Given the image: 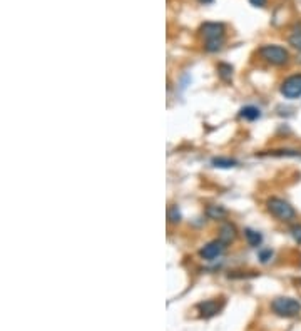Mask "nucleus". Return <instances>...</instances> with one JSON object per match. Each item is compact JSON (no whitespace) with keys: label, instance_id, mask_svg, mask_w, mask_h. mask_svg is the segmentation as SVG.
I'll return each mask as SVG.
<instances>
[{"label":"nucleus","instance_id":"1","mask_svg":"<svg viewBox=\"0 0 301 331\" xmlns=\"http://www.w3.org/2000/svg\"><path fill=\"white\" fill-rule=\"evenodd\" d=\"M204 35V47L208 52H218L224 42V25L216 22H208L201 27Z\"/></svg>","mask_w":301,"mask_h":331},{"label":"nucleus","instance_id":"2","mask_svg":"<svg viewBox=\"0 0 301 331\" xmlns=\"http://www.w3.org/2000/svg\"><path fill=\"white\" fill-rule=\"evenodd\" d=\"M268 211H270V213L273 214L276 219L285 221V223L293 221L296 218V211L293 209V206H291L290 203H286L285 199H280V198L268 199Z\"/></svg>","mask_w":301,"mask_h":331},{"label":"nucleus","instance_id":"3","mask_svg":"<svg viewBox=\"0 0 301 331\" xmlns=\"http://www.w3.org/2000/svg\"><path fill=\"white\" fill-rule=\"evenodd\" d=\"M271 310L283 318H293L301 313V303L295 298H276L271 303Z\"/></svg>","mask_w":301,"mask_h":331},{"label":"nucleus","instance_id":"4","mask_svg":"<svg viewBox=\"0 0 301 331\" xmlns=\"http://www.w3.org/2000/svg\"><path fill=\"white\" fill-rule=\"evenodd\" d=\"M260 57L271 65H283L290 60L288 50L280 45H263L260 49Z\"/></svg>","mask_w":301,"mask_h":331},{"label":"nucleus","instance_id":"5","mask_svg":"<svg viewBox=\"0 0 301 331\" xmlns=\"http://www.w3.org/2000/svg\"><path fill=\"white\" fill-rule=\"evenodd\" d=\"M281 94L286 99H298L301 97V74L291 75L281 84Z\"/></svg>","mask_w":301,"mask_h":331},{"label":"nucleus","instance_id":"6","mask_svg":"<svg viewBox=\"0 0 301 331\" xmlns=\"http://www.w3.org/2000/svg\"><path fill=\"white\" fill-rule=\"evenodd\" d=\"M224 248H226V243H223L221 239H219V241H211L201 249V256L208 261H214L216 258H219L223 254Z\"/></svg>","mask_w":301,"mask_h":331},{"label":"nucleus","instance_id":"7","mask_svg":"<svg viewBox=\"0 0 301 331\" xmlns=\"http://www.w3.org/2000/svg\"><path fill=\"white\" fill-rule=\"evenodd\" d=\"M221 303H218L216 300H209V301H204V303L199 305V311L203 313V316H214L216 313H219V310H221Z\"/></svg>","mask_w":301,"mask_h":331},{"label":"nucleus","instance_id":"8","mask_svg":"<svg viewBox=\"0 0 301 331\" xmlns=\"http://www.w3.org/2000/svg\"><path fill=\"white\" fill-rule=\"evenodd\" d=\"M240 116L243 119H246V121H256V119L261 117V112H260V109L255 107V105H246V107L241 109Z\"/></svg>","mask_w":301,"mask_h":331},{"label":"nucleus","instance_id":"9","mask_svg":"<svg viewBox=\"0 0 301 331\" xmlns=\"http://www.w3.org/2000/svg\"><path fill=\"white\" fill-rule=\"evenodd\" d=\"M245 236H246V241L250 243V246H253V248H258L263 241L261 234L255 231V229H245Z\"/></svg>","mask_w":301,"mask_h":331},{"label":"nucleus","instance_id":"10","mask_svg":"<svg viewBox=\"0 0 301 331\" xmlns=\"http://www.w3.org/2000/svg\"><path fill=\"white\" fill-rule=\"evenodd\" d=\"M234 236H236V234H234V228L231 226V224H224V226L221 228V241L228 244L233 241Z\"/></svg>","mask_w":301,"mask_h":331},{"label":"nucleus","instance_id":"11","mask_svg":"<svg viewBox=\"0 0 301 331\" xmlns=\"http://www.w3.org/2000/svg\"><path fill=\"white\" fill-rule=\"evenodd\" d=\"M213 164L216 167H224V169H228V167L236 166V161L226 159V157H216V159H213Z\"/></svg>","mask_w":301,"mask_h":331},{"label":"nucleus","instance_id":"12","mask_svg":"<svg viewBox=\"0 0 301 331\" xmlns=\"http://www.w3.org/2000/svg\"><path fill=\"white\" fill-rule=\"evenodd\" d=\"M218 70H219V75L224 79V80H229L231 79V72H233V69L229 65H226V64H221L218 67Z\"/></svg>","mask_w":301,"mask_h":331},{"label":"nucleus","instance_id":"13","mask_svg":"<svg viewBox=\"0 0 301 331\" xmlns=\"http://www.w3.org/2000/svg\"><path fill=\"white\" fill-rule=\"evenodd\" d=\"M290 44L293 45L296 50L301 52V32H295L293 35L290 37Z\"/></svg>","mask_w":301,"mask_h":331},{"label":"nucleus","instance_id":"14","mask_svg":"<svg viewBox=\"0 0 301 331\" xmlns=\"http://www.w3.org/2000/svg\"><path fill=\"white\" fill-rule=\"evenodd\" d=\"M169 221L171 223H179V219H181V214H179V211H178V208H171L169 209Z\"/></svg>","mask_w":301,"mask_h":331},{"label":"nucleus","instance_id":"15","mask_svg":"<svg viewBox=\"0 0 301 331\" xmlns=\"http://www.w3.org/2000/svg\"><path fill=\"white\" fill-rule=\"evenodd\" d=\"M291 234H293L295 241L301 244V226H295L293 229H291Z\"/></svg>","mask_w":301,"mask_h":331},{"label":"nucleus","instance_id":"16","mask_svg":"<svg viewBox=\"0 0 301 331\" xmlns=\"http://www.w3.org/2000/svg\"><path fill=\"white\" fill-rule=\"evenodd\" d=\"M260 258H261L263 263H268V261H270V258H271V251H270V249H266V251H263L260 254Z\"/></svg>","mask_w":301,"mask_h":331},{"label":"nucleus","instance_id":"17","mask_svg":"<svg viewBox=\"0 0 301 331\" xmlns=\"http://www.w3.org/2000/svg\"><path fill=\"white\" fill-rule=\"evenodd\" d=\"M250 2L256 7H265L266 5V0H250Z\"/></svg>","mask_w":301,"mask_h":331},{"label":"nucleus","instance_id":"18","mask_svg":"<svg viewBox=\"0 0 301 331\" xmlns=\"http://www.w3.org/2000/svg\"><path fill=\"white\" fill-rule=\"evenodd\" d=\"M201 3H211V2H214V0H199Z\"/></svg>","mask_w":301,"mask_h":331}]
</instances>
